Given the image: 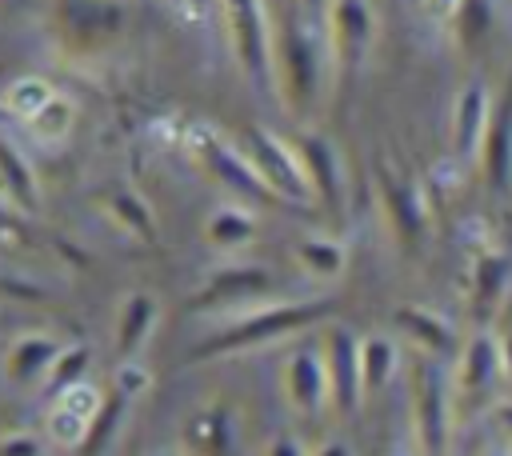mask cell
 I'll use <instances>...</instances> for the list:
<instances>
[{
    "instance_id": "d590c367",
    "label": "cell",
    "mask_w": 512,
    "mask_h": 456,
    "mask_svg": "<svg viewBox=\"0 0 512 456\" xmlns=\"http://www.w3.org/2000/svg\"><path fill=\"white\" fill-rule=\"evenodd\" d=\"M488 416H492V424H496V432L512 444V396H500L492 408H488Z\"/></svg>"
},
{
    "instance_id": "1f68e13d",
    "label": "cell",
    "mask_w": 512,
    "mask_h": 456,
    "mask_svg": "<svg viewBox=\"0 0 512 456\" xmlns=\"http://www.w3.org/2000/svg\"><path fill=\"white\" fill-rule=\"evenodd\" d=\"M52 444L44 432H0V456H48Z\"/></svg>"
},
{
    "instance_id": "cb8c5ba5",
    "label": "cell",
    "mask_w": 512,
    "mask_h": 456,
    "mask_svg": "<svg viewBox=\"0 0 512 456\" xmlns=\"http://www.w3.org/2000/svg\"><path fill=\"white\" fill-rule=\"evenodd\" d=\"M296 268L316 284H336L348 272V244L328 232H304L292 240Z\"/></svg>"
},
{
    "instance_id": "f1b7e54d",
    "label": "cell",
    "mask_w": 512,
    "mask_h": 456,
    "mask_svg": "<svg viewBox=\"0 0 512 456\" xmlns=\"http://www.w3.org/2000/svg\"><path fill=\"white\" fill-rule=\"evenodd\" d=\"M52 96H56V88H52L44 76H16V80L0 92V108H4L8 116H16V120L28 124Z\"/></svg>"
},
{
    "instance_id": "8992f818",
    "label": "cell",
    "mask_w": 512,
    "mask_h": 456,
    "mask_svg": "<svg viewBox=\"0 0 512 456\" xmlns=\"http://www.w3.org/2000/svg\"><path fill=\"white\" fill-rule=\"evenodd\" d=\"M372 184H376V204H380V216H384L396 248H404V256H420V248L428 240V208H424L416 180L388 156H376Z\"/></svg>"
},
{
    "instance_id": "f546056e",
    "label": "cell",
    "mask_w": 512,
    "mask_h": 456,
    "mask_svg": "<svg viewBox=\"0 0 512 456\" xmlns=\"http://www.w3.org/2000/svg\"><path fill=\"white\" fill-rule=\"evenodd\" d=\"M72 128H76V100L64 96V92H56V96L28 120V132H32L40 144H64V140L72 136Z\"/></svg>"
},
{
    "instance_id": "5b68a950",
    "label": "cell",
    "mask_w": 512,
    "mask_h": 456,
    "mask_svg": "<svg viewBox=\"0 0 512 456\" xmlns=\"http://www.w3.org/2000/svg\"><path fill=\"white\" fill-rule=\"evenodd\" d=\"M224 12V32L236 68L244 80L268 96L272 92V12L268 0H220Z\"/></svg>"
},
{
    "instance_id": "9c48e42d",
    "label": "cell",
    "mask_w": 512,
    "mask_h": 456,
    "mask_svg": "<svg viewBox=\"0 0 512 456\" xmlns=\"http://www.w3.org/2000/svg\"><path fill=\"white\" fill-rule=\"evenodd\" d=\"M240 148H244L248 164L256 168L260 184L272 192V200H288V204L312 200V188H308L300 152H296V144L288 136L268 132V128H248V136H244Z\"/></svg>"
},
{
    "instance_id": "83f0119b",
    "label": "cell",
    "mask_w": 512,
    "mask_h": 456,
    "mask_svg": "<svg viewBox=\"0 0 512 456\" xmlns=\"http://www.w3.org/2000/svg\"><path fill=\"white\" fill-rule=\"evenodd\" d=\"M104 212L112 216V224H120L124 232H132L136 240H156V216H152V208H148V200L144 196H136L132 188H112L104 200Z\"/></svg>"
},
{
    "instance_id": "836d02e7",
    "label": "cell",
    "mask_w": 512,
    "mask_h": 456,
    "mask_svg": "<svg viewBox=\"0 0 512 456\" xmlns=\"http://www.w3.org/2000/svg\"><path fill=\"white\" fill-rule=\"evenodd\" d=\"M312 448H304V440L296 432H272L264 440V452L260 456H308Z\"/></svg>"
},
{
    "instance_id": "6da1fadb",
    "label": "cell",
    "mask_w": 512,
    "mask_h": 456,
    "mask_svg": "<svg viewBox=\"0 0 512 456\" xmlns=\"http://www.w3.org/2000/svg\"><path fill=\"white\" fill-rule=\"evenodd\" d=\"M332 80L324 28L304 20L288 0L272 12V92L288 108V116L308 120L316 104L324 100V88Z\"/></svg>"
},
{
    "instance_id": "603a6c76",
    "label": "cell",
    "mask_w": 512,
    "mask_h": 456,
    "mask_svg": "<svg viewBox=\"0 0 512 456\" xmlns=\"http://www.w3.org/2000/svg\"><path fill=\"white\" fill-rule=\"evenodd\" d=\"M200 232H204V244L212 252L236 256V252H244V248L256 244L260 216H256V208L248 200H220V204H212L204 212V228Z\"/></svg>"
},
{
    "instance_id": "8fae6325",
    "label": "cell",
    "mask_w": 512,
    "mask_h": 456,
    "mask_svg": "<svg viewBox=\"0 0 512 456\" xmlns=\"http://www.w3.org/2000/svg\"><path fill=\"white\" fill-rule=\"evenodd\" d=\"M280 392L288 400V408L304 420H320L328 408H332V396H328V368H324V352H320V340H308V344H296L284 364H280Z\"/></svg>"
},
{
    "instance_id": "30bf717a",
    "label": "cell",
    "mask_w": 512,
    "mask_h": 456,
    "mask_svg": "<svg viewBox=\"0 0 512 456\" xmlns=\"http://www.w3.org/2000/svg\"><path fill=\"white\" fill-rule=\"evenodd\" d=\"M188 152H192V160H200V164L212 172L216 184H224L228 192H236V200H248V204H252V200H260V196H272V192L260 184L256 168L248 164L244 148H236L232 140H224L216 128L196 124V128L188 132Z\"/></svg>"
},
{
    "instance_id": "277c9868",
    "label": "cell",
    "mask_w": 512,
    "mask_h": 456,
    "mask_svg": "<svg viewBox=\"0 0 512 456\" xmlns=\"http://www.w3.org/2000/svg\"><path fill=\"white\" fill-rule=\"evenodd\" d=\"M272 288H276V272L260 260H224L216 264L188 296V312L196 316H232V312H244L252 304H264L272 300Z\"/></svg>"
},
{
    "instance_id": "d6986e66",
    "label": "cell",
    "mask_w": 512,
    "mask_h": 456,
    "mask_svg": "<svg viewBox=\"0 0 512 456\" xmlns=\"http://www.w3.org/2000/svg\"><path fill=\"white\" fill-rule=\"evenodd\" d=\"M64 340L52 336V332H20L12 336V344L4 348V360H0V376L8 388H44L56 356H60Z\"/></svg>"
},
{
    "instance_id": "3957f363",
    "label": "cell",
    "mask_w": 512,
    "mask_h": 456,
    "mask_svg": "<svg viewBox=\"0 0 512 456\" xmlns=\"http://www.w3.org/2000/svg\"><path fill=\"white\" fill-rule=\"evenodd\" d=\"M408 408H412V440L420 456H448L452 448V380L432 356L412 352L408 360Z\"/></svg>"
},
{
    "instance_id": "9a60e30c",
    "label": "cell",
    "mask_w": 512,
    "mask_h": 456,
    "mask_svg": "<svg viewBox=\"0 0 512 456\" xmlns=\"http://www.w3.org/2000/svg\"><path fill=\"white\" fill-rule=\"evenodd\" d=\"M100 404H104V392L92 380L72 384L64 392L48 396V412H44V436H48V444L52 448H64V452H76L84 444V436H88Z\"/></svg>"
},
{
    "instance_id": "e575fe53",
    "label": "cell",
    "mask_w": 512,
    "mask_h": 456,
    "mask_svg": "<svg viewBox=\"0 0 512 456\" xmlns=\"http://www.w3.org/2000/svg\"><path fill=\"white\" fill-rule=\"evenodd\" d=\"M464 4H468V0H420L424 16H428V20H440V24H452Z\"/></svg>"
},
{
    "instance_id": "5bb4252c",
    "label": "cell",
    "mask_w": 512,
    "mask_h": 456,
    "mask_svg": "<svg viewBox=\"0 0 512 456\" xmlns=\"http://www.w3.org/2000/svg\"><path fill=\"white\" fill-rule=\"evenodd\" d=\"M180 456H240V420L228 400L196 404L180 424Z\"/></svg>"
},
{
    "instance_id": "44dd1931",
    "label": "cell",
    "mask_w": 512,
    "mask_h": 456,
    "mask_svg": "<svg viewBox=\"0 0 512 456\" xmlns=\"http://www.w3.org/2000/svg\"><path fill=\"white\" fill-rule=\"evenodd\" d=\"M296 152H300V164H304V176H308V188H312V200H320L324 208H340L344 204V168H340V152L328 136L304 128L292 136Z\"/></svg>"
},
{
    "instance_id": "2e32d148",
    "label": "cell",
    "mask_w": 512,
    "mask_h": 456,
    "mask_svg": "<svg viewBox=\"0 0 512 456\" xmlns=\"http://www.w3.org/2000/svg\"><path fill=\"white\" fill-rule=\"evenodd\" d=\"M476 164H480L484 184L496 196H512V76L492 100V116H488V132H484Z\"/></svg>"
},
{
    "instance_id": "ffe728a7",
    "label": "cell",
    "mask_w": 512,
    "mask_h": 456,
    "mask_svg": "<svg viewBox=\"0 0 512 456\" xmlns=\"http://www.w3.org/2000/svg\"><path fill=\"white\" fill-rule=\"evenodd\" d=\"M160 296L148 292V288H132L120 304H116V316H112V348H116V364L120 360H140L148 340L156 336L160 328Z\"/></svg>"
},
{
    "instance_id": "8d00e7d4",
    "label": "cell",
    "mask_w": 512,
    "mask_h": 456,
    "mask_svg": "<svg viewBox=\"0 0 512 456\" xmlns=\"http://www.w3.org/2000/svg\"><path fill=\"white\" fill-rule=\"evenodd\" d=\"M308 456H352V448H348V440H340V436H332V440H324V444H316Z\"/></svg>"
},
{
    "instance_id": "d6a6232c",
    "label": "cell",
    "mask_w": 512,
    "mask_h": 456,
    "mask_svg": "<svg viewBox=\"0 0 512 456\" xmlns=\"http://www.w3.org/2000/svg\"><path fill=\"white\" fill-rule=\"evenodd\" d=\"M492 332H496V344H500V360H504V376L512 380V296H508V304L500 308V316H496V324H492Z\"/></svg>"
},
{
    "instance_id": "7402d4cb",
    "label": "cell",
    "mask_w": 512,
    "mask_h": 456,
    "mask_svg": "<svg viewBox=\"0 0 512 456\" xmlns=\"http://www.w3.org/2000/svg\"><path fill=\"white\" fill-rule=\"evenodd\" d=\"M392 328L400 332V340L420 352V356H452L460 352V336H456V324L448 316H440L436 308H424V304H400L392 312Z\"/></svg>"
},
{
    "instance_id": "7c38bea8",
    "label": "cell",
    "mask_w": 512,
    "mask_h": 456,
    "mask_svg": "<svg viewBox=\"0 0 512 456\" xmlns=\"http://www.w3.org/2000/svg\"><path fill=\"white\" fill-rule=\"evenodd\" d=\"M124 28L116 0H56V32L72 52H100Z\"/></svg>"
},
{
    "instance_id": "4dcf8cb0",
    "label": "cell",
    "mask_w": 512,
    "mask_h": 456,
    "mask_svg": "<svg viewBox=\"0 0 512 456\" xmlns=\"http://www.w3.org/2000/svg\"><path fill=\"white\" fill-rule=\"evenodd\" d=\"M88 368H92V348L88 344H64L56 364H52V372H48V380H44V392L56 396V392H64L72 384H84Z\"/></svg>"
},
{
    "instance_id": "ac0fdd59",
    "label": "cell",
    "mask_w": 512,
    "mask_h": 456,
    "mask_svg": "<svg viewBox=\"0 0 512 456\" xmlns=\"http://www.w3.org/2000/svg\"><path fill=\"white\" fill-rule=\"evenodd\" d=\"M512 296V256L500 248H484L468 264V308L480 320L476 328H488V320L500 316V308Z\"/></svg>"
},
{
    "instance_id": "d4e9b609",
    "label": "cell",
    "mask_w": 512,
    "mask_h": 456,
    "mask_svg": "<svg viewBox=\"0 0 512 456\" xmlns=\"http://www.w3.org/2000/svg\"><path fill=\"white\" fill-rule=\"evenodd\" d=\"M404 364V348L396 336L388 332H368L360 336V376H364V400L380 396L392 388V380L400 376Z\"/></svg>"
},
{
    "instance_id": "ba28073f",
    "label": "cell",
    "mask_w": 512,
    "mask_h": 456,
    "mask_svg": "<svg viewBox=\"0 0 512 456\" xmlns=\"http://www.w3.org/2000/svg\"><path fill=\"white\" fill-rule=\"evenodd\" d=\"M508 380L504 376V360H500V344L492 328H472L456 352V372H452V404L460 412H488L500 396L496 384Z\"/></svg>"
},
{
    "instance_id": "4fadbf2b",
    "label": "cell",
    "mask_w": 512,
    "mask_h": 456,
    "mask_svg": "<svg viewBox=\"0 0 512 456\" xmlns=\"http://www.w3.org/2000/svg\"><path fill=\"white\" fill-rule=\"evenodd\" d=\"M324 368H328V396L336 416H356L364 404V376H360V336L344 324H332L320 336Z\"/></svg>"
},
{
    "instance_id": "484cf974",
    "label": "cell",
    "mask_w": 512,
    "mask_h": 456,
    "mask_svg": "<svg viewBox=\"0 0 512 456\" xmlns=\"http://www.w3.org/2000/svg\"><path fill=\"white\" fill-rule=\"evenodd\" d=\"M0 192L16 212L40 208V188H36V172H32L28 156L4 136H0Z\"/></svg>"
},
{
    "instance_id": "7a4b0ae2",
    "label": "cell",
    "mask_w": 512,
    "mask_h": 456,
    "mask_svg": "<svg viewBox=\"0 0 512 456\" xmlns=\"http://www.w3.org/2000/svg\"><path fill=\"white\" fill-rule=\"evenodd\" d=\"M332 312H336V300H332V296L264 300V304H252V308H244V312L224 316V320L188 352V360H192V364H204V360H228V356L260 352V348H272V344H280V340L304 336L308 328L324 324Z\"/></svg>"
},
{
    "instance_id": "4316f807",
    "label": "cell",
    "mask_w": 512,
    "mask_h": 456,
    "mask_svg": "<svg viewBox=\"0 0 512 456\" xmlns=\"http://www.w3.org/2000/svg\"><path fill=\"white\" fill-rule=\"evenodd\" d=\"M128 408H132V400L120 396L116 388H108L104 392V404H100V412H96V420H92V428L84 436V444L76 448V456H104L112 448V440L120 436V428L128 420Z\"/></svg>"
},
{
    "instance_id": "74e56055",
    "label": "cell",
    "mask_w": 512,
    "mask_h": 456,
    "mask_svg": "<svg viewBox=\"0 0 512 456\" xmlns=\"http://www.w3.org/2000/svg\"><path fill=\"white\" fill-rule=\"evenodd\" d=\"M188 4H192V12H196V16H200V12L208 8V0H188Z\"/></svg>"
},
{
    "instance_id": "ab89813d",
    "label": "cell",
    "mask_w": 512,
    "mask_h": 456,
    "mask_svg": "<svg viewBox=\"0 0 512 456\" xmlns=\"http://www.w3.org/2000/svg\"><path fill=\"white\" fill-rule=\"evenodd\" d=\"M144 456H168V452H144Z\"/></svg>"
},
{
    "instance_id": "e0dca14e",
    "label": "cell",
    "mask_w": 512,
    "mask_h": 456,
    "mask_svg": "<svg viewBox=\"0 0 512 456\" xmlns=\"http://www.w3.org/2000/svg\"><path fill=\"white\" fill-rule=\"evenodd\" d=\"M492 88L472 76L456 100H452V116H448V148L456 160H476L480 156V144H484V132H488V116H492Z\"/></svg>"
},
{
    "instance_id": "52a82bcc",
    "label": "cell",
    "mask_w": 512,
    "mask_h": 456,
    "mask_svg": "<svg viewBox=\"0 0 512 456\" xmlns=\"http://www.w3.org/2000/svg\"><path fill=\"white\" fill-rule=\"evenodd\" d=\"M372 40H376L372 0H328L324 44H328V64H332V84H352L364 72Z\"/></svg>"
},
{
    "instance_id": "f35d334b",
    "label": "cell",
    "mask_w": 512,
    "mask_h": 456,
    "mask_svg": "<svg viewBox=\"0 0 512 456\" xmlns=\"http://www.w3.org/2000/svg\"><path fill=\"white\" fill-rule=\"evenodd\" d=\"M484 456H508V452H504V448H492V452H484Z\"/></svg>"
}]
</instances>
